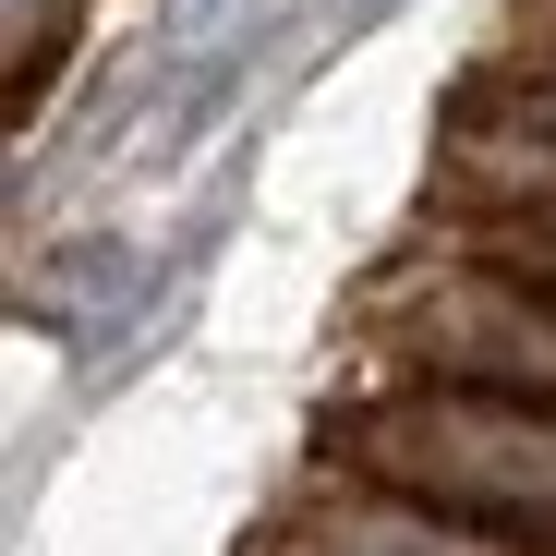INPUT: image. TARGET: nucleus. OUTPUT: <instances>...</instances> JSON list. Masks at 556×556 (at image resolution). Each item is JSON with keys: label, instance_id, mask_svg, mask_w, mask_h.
I'll return each instance as SVG.
<instances>
[{"label": "nucleus", "instance_id": "f257e3e1", "mask_svg": "<svg viewBox=\"0 0 556 556\" xmlns=\"http://www.w3.org/2000/svg\"><path fill=\"white\" fill-rule=\"evenodd\" d=\"M376 459L388 472H424V484L556 508V424H520V412H412V424L376 435Z\"/></svg>", "mask_w": 556, "mask_h": 556}]
</instances>
